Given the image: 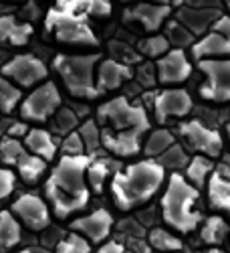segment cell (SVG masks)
Returning <instances> with one entry per match:
<instances>
[{"label": "cell", "instance_id": "obj_45", "mask_svg": "<svg viewBox=\"0 0 230 253\" xmlns=\"http://www.w3.org/2000/svg\"><path fill=\"white\" fill-rule=\"evenodd\" d=\"M226 136H228V144H230V120H228V124H226Z\"/></svg>", "mask_w": 230, "mask_h": 253}, {"label": "cell", "instance_id": "obj_26", "mask_svg": "<svg viewBox=\"0 0 230 253\" xmlns=\"http://www.w3.org/2000/svg\"><path fill=\"white\" fill-rule=\"evenodd\" d=\"M216 14L218 12L204 10V8H182L178 14V20L192 33H204L208 27H212V23L218 18Z\"/></svg>", "mask_w": 230, "mask_h": 253}, {"label": "cell", "instance_id": "obj_22", "mask_svg": "<svg viewBox=\"0 0 230 253\" xmlns=\"http://www.w3.org/2000/svg\"><path fill=\"white\" fill-rule=\"evenodd\" d=\"M148 243L152 249H156L158 253H174V251H182L184 249V241L176 235V231H172L170 227H152L148 231Z\"/></svg>", "mask_w": 230, "mask_h": 253}, {"label": "cell", "instance_id": "obj_37", "mask_svg": "<svg viewBox=\"0 0 230 253\" xmlns=\"http://www.w3.org/2000/svg\"><path fill=\"white\" fill-rule=\"evenodd\" d=\"M63 152L65 154H85V144H83L79 132H69L63 142Z\"/></svg>", "mask_w": 230, "mask_h": 253}, {"label": "cell", "instance_id": "obj_40", "mask_svg": "<svg viewBox=\"0 0 230 253\" xmlns=\"http://www.w3.org/2000/svg\"><path fill=\"white\" fill-rule=\"evenodd\" d=\"M210 29H214V31H218V33H222L224 37H228L230 39V16L228 14H222V16H218L214 23H212V27Z\"/></svg>", "mask_w": 230, "mask_h": 253}, {"label": "cell", "instance_id": "obj_11", "mask_svg": "<svg viewBox=\"0 0 230 253\" xmlns=\"http://www.w3.org/2000/svg\"><path fill=\"white\" fill-rule=\"evenodd\" d=\"M158 81L162 85H178L190 79L192 75V63L186 57L184 49H168L156 63Z\"/></svg>", "mask_w": 230, "mask_h": 253}, {"label": "cell", "instance_id": "obj_51", "mask_svg": "<svg viewBox=\"0 0 230 253\" xmlns=\"http://www.w3.org/2000/svg\"><path fill=\"white\" fill-rule=\"evenodd\" d=\"M174 253H182V251H174Z\"/></svg>", "mask_w": 230, "mask_h": 253}, {"label": "cell", "instance_id": "obj_48", "mask_svg": "<svg viewBox=\"0 0 230 253\" xmlns=\"http://www.w3.org/2000/svg\"><path fill=\"white\" fill-rule=\"evenodd\" d=\"M121 2H131V0H121Z\"/></svg>", "mask_w": 230, "mask_h": 253}, {"label": "cell", "instance_id": "obj_49", "mask_svg": "<svg viewBox=\"0 0 230 253\" xmlns=\"http://www.w3.org/2000/svg\"><path fill=\"white\" fill-rule=\"evenodd\" d=\"M20 253H33V251H20Z\"/></svg>", "mask_w": 230, "mask_h": 253}, {"label": "cell", "instance_id": "obj_5", "mask_svg": "<svg viewBox=\"0 0 230 253\" xmlns=\"http://www.w3.org/2000/svg\"><path fill=\"white\" fill-rule=\"evenodd\" d=\"M101 57L95 55H57L53 61L55 71L61 75L65 87L73 97L95 99L101 91L95 83V65Z\"/></svg>", "mask_w": 230, "mask_h": 253}, {"label": "cell", "instance_id": "obj_7", "mask_svg": "<svg viewBox=\"0 0 230 253\" xmlns=\"http://www.w3.org/2000/svg\"><path fill=\"white\" fill-rule=\"evenodd\" d=\"M198 69L204 75L198 93L202 99L212 103L230 101V57L200 59Z\"/></svg>", "mask_w": 230, "mask_h": 253}, {"label": "cell", "instance_id": "obj_18", "mask_svg": "<svg viewBox=\"0 0 230 253\" xmlns=\"http://www.w3.org/2000/svg\"><path fill=\"white\" fill-rule=\"evenodd\" d=\"M192 57L196 61L214 59V57H230V39L210 29L208 35H204L200 41L192 43Z\"/></svg>", "mask_w": 230, "mask_h": 253}, {"label": "cell", "instance_id": "obj_9", "mask_svg": "<svg viewBox=\"0 0 230 253\" xmlns=\"http://www.w3.org/2000/svg\"><path fill=\"white\" fill-rule=\"evenodd\" d=\"M59 108H61V93L53 81H47L23 101L20 114H23L25 120L31 122H45Z\"/></svg>", "mask_w": 230, "mask_h": 253}, {"label": "cell", "instance_id": "obj_19", "mask_svg": "<svg viewBox=\"0 0 230 253\" xmlns=\"http://www.w3.org/2000/svg\"><path fill=\"white\" fill-rule=\"evenodd\" d=\"M230 237V223L224 215H210L200 223V239L206 245H222Z\"/></svg>", "mask_w": 230, "mask_h": 253}, {"label": "cell", "instance_id": "obj_47", "mask_svg": "<svg viewBox=\"0 0 230 253\" xmlns=\"http://www.w3.org/2000/svg\"><path fill=\"white\" fill-rule=\"evenodd\" d=\"M123 253H133V251H130V249H125V251H123Z\"/></svg>", "mask_w": 230, "mask_h": 253}, {"label": "cell", "instance_id": "obj_13", "mask_svg": "<svg viewBox=\"0 0 230 253\" xmlns=\"http://www.w3.org/2000/svg\"><path fill=\"white\" fill-rule=\"evenodd\" d=\"M111 229H113V215L107 209H97L93 213L79 217L71 223V231H77L91 243H103L111 235Z\"/></svg>", "mask_w": 230, "mask_h": 253}, {"label": "cell", "instance_id": "obj_3", "mask_svg": "<svg viewBox=\"0 0 230 253\" xmlns=\"http://www.w3.org/2000/svg\"><path fill=\"white\" fill-rule=\"evenodd\" d=\"M165 168L156 158L131 162L111 178V197L119 211L148 205L165 184Z\"/></svg>", "mask_w": 230, "mask_h": 253}, {"label": "cell", "instance_id": "obj_21", "mask_svg": "<svg viewBox=\"0 0 230 253\" xmlns=\"http://www.w3.org/2000/svg\"><path fill=\"white\" fill-rule=\"evenodd\" d=\"M33 37L31 25H20L14 16H0V41L14 47H25Z\"/></svg>", "mask_w": 230, "mask_h": 253}, {"label": "cell", "instance_id": "obj_6", "mask_svg": "<svg viewBox=\"0 0 230 253\" xmlns=\"http://www.w3.org/2000/svg\"><path fill=\"white\" fill-rule=\"evenodd\" d=\"M45 31L55 35L59 43L67 45H89L95 47L99 39L95 37L93 29L87 23V16L73 14L59 8H51L45 18Z\"/></svg>", "mask_w": 230, "mask_h": 253}, {"label": "cell", "instance_id": "obj_46", "mask_svg": "<svg viewBox=\"0 0 230 253\" xmlns=\"http://www.w3.org/2000/svg\"><path fill=\"white\" fill-rule=\"evenodd\" d=\"M150 2H160V4H168L170 0H150Z\"/></svg>", "mask_w": 230, "mask_h": 253}, {"label": "cell", "instance_id": "obj_44", "mask_svg": "<svg viewBox=\"0 0 230 253\" xmlns=\"http://www.w3.org/2000/svg\"><path fill=\"white\" fill-rule=\"evenodd\" d=\"M192 2H194L196 6H204V4H214L216 0H192Z\"/></svg>", "mask_w": 230, "mask_h": 253}, {"label": "cell", "instance_id": "obj_31", "mask_svg": "<svg viewBox=\"0 0 230 253\" xmlns=\"http://www.w3.org/2000/svg\"><path fill=\"white\" fill-rule=\"evenodd\" d=\"M79 136H81L83 144H85V152L93 156L97 152V148L101 146V128H99V124L95 120H87L79 128Z\"/></svg>", "mask_w": 230, "mask_h": 253}, {"label": "cell", "instance_id": "obj_20", "mask_svg": "<svg viewBox=\"0 0 230 253\" xmlns=\"http://www.w3.org/2000/svg\"><path fill=\"white\" fill-rule=\"evenodd\" d=\"M59 10L73 12V14H93V16H109L111 14V2L109 0H57Z\"/></svg>", "mask_w": 230, "mask_h": 253}, {"label": "cell", "instance_id": "obj_23", "mask_svg": "<svg viewBox=\"0 0 230 253\" xmlns=\"http://www.w3.org/2000/svg\"><path fill=\"white\" fill-rule=\"evenodd\" d=\"M214 162L212 158H208L204 154H194L190 160H188L186 168H184V176L190 180L196 188H202L206 186L208 182V176H210L214 172Z\"/></svg>", "mask_w": 230, "mask_h": 253}, {"label": "cell", "instance_id": "obj_14", "mask_svg": "<svg viewBox=\"0 0 230 253\" xmlns=\"http://www.w3.org/2000/svg\"><path fill=\"white\" fill-rule=\"evenodd\" d=\"M14 213L23 219V223L31 229V231H43L45 227H49L51 215L49 209L45 205V201L36 197V195H23L18 197L12 205Z\"/></svg>", "mask_w": 230, "mask_h": 253}, {"label": "cell", "instance_id": "obj_16", "mask_svg": "<svg viewBox=\"0 0 230 253\" xmlns=\"http://www.w3.org/2000/svg\"><path fill=\"white\" fill-rule=\"evenodd\" d=\"M206 195H208V205H210V209H214L216 213L224 215L230 221V176L214 170L208 176Z\"/></svg>", "mask_w": 230, "mask_h": 253}, {"label": "cell", "instance_id": "obj_8", "mask_svg": "<svg viewBox=\"0 0 230 253\" xmlns=\"http://www.w3.org/2000/svg\"><path fill=\"white\" fill-rule=\"evenodd\" d=\"M178 134L184 138L186 146L194 154H204V156L212 158V160L222 156V150H224L222 134L216 128L206 126L204 122H200V120L182 122L178 126Z\"/></svg>", "mask_w": 230, "mask_h": 253}, {"label": "cell", "instance_id": "obj_24", "mask_svg": "<svg viewBox=\"0 0 230 253\" xmlns=\"http://www.w3.org/2000/svg\"><path fill=\"white\" fill-rule=\"evenodd\" d=\"M25 144H27V148H29L33 154L45 158L47 162L53 160L55 154H57V144H55L53 136H51L47 130L34 128V130H31V132H27Z\"/></svg>", "mask_w": 230, "mask_h": 253}, {"label": "cell", "instance_id": "obj_35", "mask_svg": "<svg viewBox=\"0 0 230 253\" xmlns=\"http://www.w3.org/2000/svg\"><path fill=\"white\" fill-rule=\"evenodd\" d=\"M20 99V91L12 85L10 81H6L0 75V112L2 114H10L14 110V105Z\"/></svg>", "mask_w": 230, "mask_h": 253}, {"label": "cell", "instance_id": "obj_10", "mask_svg": "<svg viewBox=\"0 0 230 253\" xmlns=\"http://www.w3.org/2000/svg\"><path fill=\"white\" fill-rule=\"evenodd\" d=\"M152 105H154L156 120L160 124H165L172 118H186L192 112L194 101H192V95L186 89L168 87V89H162V91L154 93Z\"/></svg>", "mask_w": 230, "mask_h": 253}, {"label": "cell", "instance_id": "obj_30", "mask_svg": "<svg viewBox=\"0 0 230 253\" xmlns=\"http://www.w3.org/2000/svg\"><path fill=\"white\" fill-rule=\"evenodd\" d=\"M107 178H109V162L103 160V158H99V160L91 158V162L87 166V184H89L91 191L101 193Z\"/></svg>", "mask_w": 230, "mask_h": 253}, {"label": "cell", "instance_id": "obj_12", "mask_svg": "<svg viewBox=\"0 0 230 253\" xmlns=\"http://www.w3.org/2000/svg\"><path fill=\"white\" fill-rule=\"evenodd\" d=\"M47 73H49L47 65L40 59H36L34 55H18V57L10 59L2 67V75L18 81L20 85H25V87H31L34 83H38L40 79H45Z\"/></svg>", "mask_w": 230, "mask_h": 253}, {"label": "cell", "instance_id": "obj_28", "mask_svg": "<svg viewBox=\"0 0 230 253\" xmlns=\"http://www.w3.org/2000/svg\"><path fill=\"white\" fill-rule=\"evenodd\" d=\"M20 241V225L8 211L0 213V251H8Z\"/></svg>", "mask_w": 230, "mask_h": 253}, {"label": "cell", "instance_id": "obj_36", "mask_svg": "<svg viewBox=\"0 0 230 253\" xmlns=\"http://www.w3.org/2000/svg\"><path fill=\"white\" fill-rule=\"evenodd\" d=\"M25 154V146L20 144L14 136H8L0 142V158L6 164H16V160Z\"/></svg>", "mask_w": 230, "mask_h": 253}, {"label": "cell", "instance_id": "obj_27", "mask_svg": "<svg viewBox=\"0 0 230 253\" xmlns=\"http://www.w3.org/2000/svg\"><path fill=\"white\" fill-rule=\"evenodd\" d=\"M16 168H18V174L23 176L25 182L34 184L40 176H43V172L47 170V160L36 156V154H27L25 152L16 160Z\"/></svg>", "mask_w": 230, "mask_h": 253}, {"label": "cell", "instance_id": "obj_41", "mask_svg": "<svg viewBox=\"0 0 230 253\" xmlns=\"http://www.w3.org/2000/svg\"><path fill=\"white\" fill-rule=\"evenodd\" d=\"M125 251V245L123 243H119V241H105L99 249H97V253H123Z\"/></svg>", "mask_w": 230, "mask_h": 253}, {"label": "cell", "instance_id": "obj_34", "mask_svg": "<svg viewBox=\"0 0 230 253\" xmlns=\"http://www.w3.org/2000/svg\"><path fill=\"white\" fill-rule=\"evenodd\" d=\"M57 253H91V241L87 237H83L81 233H77V231H71L57 245Z\"/></svg>", "mask_w": 230, "mask_h": 253}, {"label": "cell", "instance_id": "obj_1", "mask_svg": "<svg viewBox=\"0 0 230 253\" xmlns=\"http://www.w3.org/2000/svg\"><path fill=\"white\" fill-rule=\"evenodd\" d=\"M97 124L101 128V146L119 158L139 154L143 138L150 132L148 112L123 95L99 105Z\"/></svg>", "mask_w": 230, "mask_h": 253}, {"label": "cell", "instance_id": "obj_42", "mask_svg": "<svg viewBox=\"0 0 230 253\" xmlns=\"http://www.w3.org/2000/svg\"><path fill=\"white\" fill-rule=\"evenodd\" d=\"M27 132L29 130H27L25 124H12L10 128H8V136H14V138L16 136H27Z\"/></svg>", "mask_w": 230, "mask_h": 253}, {"label": "cell", "instance_id": "obj_4", "mask_svg": "<svg viewBox=\"0 0 230 253\" xmlns=\"http://www.w3.org/2000/svg\"><path fill=\"white\" fill-rule=\"evenodd\" d=\"M200 188H196L184 172H170L160 199L162 221L178 235H190L200 227L204 215L198 209Z\"/></svg>", "mask_w": 230, "mask_h": 253}, {"label": "cell", "instance_id": "obj_43", "mask_svg": "<svg viewBox=\"0 0 230 253\" xmlns=\"http://www.w3.org/2000/svg\"><path fill=\"white\" fill-rule=\"evenodd\" d=\"M204 253H228V251H224V249H220L218 245H208V249H206Z\"/></svg>", "mask_w": 230, "mask_h": 253}, {"label": "cell", "instance_id": "obj_15", "mask_svg": "<svg viewBox=\"0 0 230 253\" xmlns=\"http://www.w3.org/2000/svg\"><path fill=\"white\" fill-rule=\"evenodd\" d=\"M170 4H160V2H141L135 4L131 10L125 12V20H137L143 25L145 31H158L170 16Z\"/></svg>", "mask_w": 230, "mask_h": 253}, {"label": "cell", "instance_id": "obj_17", "mask_svg": "<svg viewBox=\"0 0 230 253\" xmlns=\"http://www.w3.org/2000/svg\"><path fill=\"white\" fill-rule=\"evenodd\" d=\"M128 79H131V69L125 63L115 61V59H105L99 63L97 79H95L99 91H113L121 87Z\"/></svg>", "mask_w": 230, "mask_h": 253}, {"label": "cell", "instance_id": "obj_2", "mask_svg": "<svg viewBox=\"0 0 230 253\" xmlns=\"http://www.w3.org/2000/svg\"><path fill=\"white\" fill-rule=\"evenodd\" d=\"M91 158V154H65L53 168L45 188L59 219H67L89 205L87 166Z\"/></svg>", "mask_w": 230, "mask_h": 253}, {"label": "cell", "instance_id": "obj_39", "mask_svg": "<svg viewBox=\"0 0 230 253\" xmlns=\"http://www.w3.org/2000/svg\"><path fill=\"white\" fill-rule=\"evenodd\" d=\"M14 191V174L6 168H0V201H4Z\"/></svg>", "mask_w": 230, "mask_h": 253}, {"label": "cell", "instance_id": "obj_29", "mask_svg": "<svg viewBox=\"0 0 230 253\" xmlns=\"http://www.w3.org/2000/svg\"><path fill=\"white\" fill-rule=\"evenodd\" d=\"M156 160L165 168V170H170V172H182L184 168H186V164H188V160H190V156H188V152L184 150L182 144L174 142L170 148L165 150L162 156H158Z\"/></svg>", "mask_w": 230, "mask_h": 253}, {"label": "cell", "instance_id": "obj_33", "mask_svg": "<svg viewBox=\"0 0 230 253\" xmlns=\"http://www.w3.org/2000/svg\"><path fill=\"white\" fill-rule=\"evenodd\" d=\"M165 37H168L170 45H174L178 49L192 47V43H194V33L188 27H184L180 20H172V23L168 25V35H165Z\"/></svg>", "mask_w": 230, "mask_h": 253}, {"label": "cell", "instance_id": "obj_32", "mask_svg": "<svg viewBox=\"0 0 230 253\" xmlns=\"http://www.w3.org/2000/svg\"><path fill=\"white\" fill-rule=\"evenodd\" d=\"M168 49H170V41L164 35H152L139 43V53L150 59H160Z\"/></svg>", "mask_w": 230, "mask_h": 253}, {"label": "cell", "instance_id": "obj_38", "mask_svg": "<svg viewBox=\"0 0 230 253\" xmlns=\"http://www.w3.org/2000/svg\"><path fill=\"white\" fill-rule=\"evenodd\" d=\"M75 126H77V116L71 110H67V108L57 110V128L61 132H71Z\"/></svg>", "mask_w": 230, "mask_h": 253}, {"label": "cell", "instance_id": "obj_25", "mask_svg": "<svg viewBox=\"0 0 230 253\" xmlns=\"http://www.w3.org/2000/svg\"><path fill=\"white\" fill-rule=\"evenodd\" d=\"M174 142H176V136H174L172 130L158 128V130L148 132V138L143 140L141 150L148 158H158V156H162L165 150H168Z\"/></svg>", "mask_w": 230, "mask_h": 253}, {"label": "cell", "instance_id": "obj_50", "mask_svg": "<svg viewBox=\"0 0 230 253\" xmlns=\"http://www.w3.org/2000/svg\"><path fill=\"white\" fill-rule=\"evenodd\" d=\"M226 4H228V6H230V0H226Z\"/></svg>", "mask_w": 230, "mask_h": 253}]
</instances>
